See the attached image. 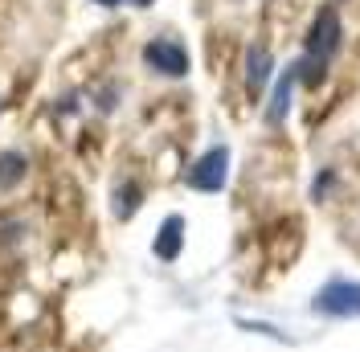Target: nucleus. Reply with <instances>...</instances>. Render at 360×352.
Instances as JSON below:
<instances>
[{
	"label": "nucleus",
	"instance_id": "nucleus-4",
	"mask_svg": "<svg viewBox=\"0 0 360 352\" xmlns=\"http://www.w3.org/2000/svg\"><path fill=\"white\" fill-rule=\"evenodd\" d=\"M143 66L152 74H164V78H184L193 70V58L176 37H152L143 45Z\"/></svg>",
	"mask_w": 360,
	"mask_h": 352
},
{
	"label": "nucleus",
	"instance_id": "nucleus-12",
	"mask_svg": "<svg viewBox=\"0 0 360 352\" xmlns=\"http://www.w3.org/2000/svg\"><path fill=\"white\" fill-rule=\"evenodd\" d=\"M135 8H148V4H152V0H131Z\"/></svg>",
	"mask_w": 360,
	"mask_h": 352
},
{
	"label": "nucleus",
	"instance_id": "nucleus-9",
	"mask_svg": "<svg viewBox=\"0 0 360 352\" xmlns=\"http://www.w3.org/2000/svg\"><path fill=\"white\" fill-rule=\"evenodd\" d=\"M139 205H143V184L127 176V180H123V184L115 189V205H111V213H115L119 221H131L135 213H139Z\"/></svg>",
	"mask_w": 360,
	"mask_h": 352
},
{
	"label": "nucleus",
	"instance_id": "nucleus-7",
	"mask_svg": "<svg viewBox=\"0 0 360 352\" xmlns=\"http://www.w3.org/2000/svg\"><path fill=\"white\" fill-rule=\"evenodd\" d=\"M180 250H184V218H180V213H168V218L160 221V230H156L152 254H156L160 263H176Z\"/></svg>",
	"mask_w": 360,
	"mask_h": 352
},
{
	"label": "nucleus",
	"instance_id": "nucleus-10",
	"mask_svg": "<svg viewBox=\"0 0 360 352\" xmlns=\"http://www.w3.org/2000/svg\"><path fill=\"white\" fill-rule=\"evenodd\" d=\"M336 184V168H319V176H315V184H311V201H323V193Z\"/></svg>",
	"mask_w": 360,
	"mask_h": 352
},
{
	"label": "nucleus",
	"instance_id": "nucleus-2",
	"mask_svg": "<svg viewBox=\"0 0 360 352\" xmlns=\"http://www.w3.org/2000/svg\"><path fill=\"white\" fill-rule=\"evenodd\" d=\"M311 311L323 320H360V283L356 279H332L311 295Z\"/></svg>",
	"mask_w": 360,
	"mask_h": 352
},
{
	"label": "nucleus",
	"instance_id": "nucleus-3",
	"mask_svg": "<svg viewBox=\"0 0 360 352\" xmlns=\"http://www.w3.org/2000/svg\"><path fill=\"white\" fill-rule=\"evenodd\" d=\"M225 180H229V148L225 144H213L209 152H201L184 172V184L193 193H221Z\"/></svg>",
	"mask_w": 360,
	"mask_h": 352
},
{
	"label": "nucleus",
	"instance_id": "nucleus-8",
	"mask_svg": "<svg viewBox=\"0 0 360 352\" xmlns=\"http://www.w3.org/2000/svg\"><path fill=\"white\" fill-rule=\"evenodd\" d=\"M25 172H29V156L21 148H4L0 152V193H13L25 180Z\"/></svg>",
	"mask_w": 360,
	"mask_h": 352
},
{
	"label": "nucleus",
	"instance_id": "nucleus-11",
	"mask_svg": "<svg viewBox=\"0 0 360 352\" xmlns=\"http://www.w3.org/2000/svg\"><path fill=\"white\" fill-rule=\"evenodd\" d=\"M90 4H103V8H119L123 0H90Z\"/></svg>",
	"mask_w": 360,
	"mask_h": 352
},
{
	"label": "nucleus",
	"instance_id": "nucleus-1",
	"mask_svg": "<svg viewBox=\"0 0 360 352\" xmlns=\"http://www.w3.org/2000/svg\"><path fill=\"white\" fill-rule=\"evenodd\" d=\"M340 37H344L340 8L336 4H323L311 17V25H307L303 54H299V78H303L307 90L323 87V78H328V70H332V58L340 54Z\"/></svg>",
	"mask_w": 360,
	"mask_h": 352
},
{
	"label": "nucleus",
	"instance_id": "nucleus-5",
	"mask_svg": "<svg viewBox=\"0 0 360 352\" xmlns=\"http://www.w3.org/2000/svg\"><path fill=\"white\" fill-rule=\"evenodd\" d=\"M295 87H303V78H299V58L278 74V82L270 90V103H266L270 127H283V123H287V115H291V107H295Z\"/></svg>",
	"mask_w": 360,
	"mask_h": 352
},
{
	"label": "nucleus",
	"instance_id": "nucleus-6",
	"mask_svg": "<svg viewBox=\"0 0 360 352\" xmlns=\"http://www.w3.org/2000/svg\"><path fill=\"white\" fill-rule=\"evenodd\" d=\"M274 78V54H270L266 42H254L246 49V94L250 99H262Z\"/></svg>",
	"mask_w": 360,
	"mask_h": 352
}]
</instances>
